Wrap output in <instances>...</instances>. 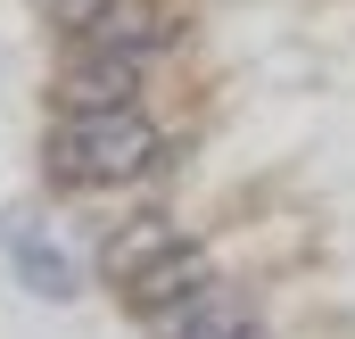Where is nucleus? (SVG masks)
I'll list each match as a JSON object with an SVG mask.
<instances>
[{
    "instance_id": "f257e3e1",
    "label": "nucleus",
    "mask_w": 355,
    "mask_h": 339,
    "mask_svg": "<svg viewBox=\"0 0 355 339\" xmlns=\"http://www.w3.org/2000/svg\"><path fill=\"white\" fill-rule=\"evenodd\" d=\"M50 182H132L166 158V133L141 116V108H91V116H67L50 133Z\"/></svg>"
},
{
    "instance_id": "6e6552de",
    "label": "nucleus",
    "mask_w": 355,
    "mask_h": 339,
    "mask_svg": "<svg viewBox=\"0 0 355 339\" xmlns=\"http://www.w3.org/2000/svg\"><path fill=\"white\" fill-rule=\"evenodd\" d=\"M232 339H265V331H257V323H240V331H232Z\"/></svg>"
},
{
    "instance_id": "7ed1b4c3",
    "label": "nucleus",
    "mask_w": 355,
    "mask_h": 339,
    "mask_svg": "<svg viewBox=\"0 0 355 339\" xmlns=\"http://www.w3.org/2000/svg\"><path fill=\"white\" fill-rule=\"evenodd\" d=\"M132 99H141V58H124V50H83V58L58 75V108H67V116L132 108Z\"/></svg>"
},
{
    "instance_id": "423d86ee",
    "label": "nucleus",
    "mask_w": 355,
    "mask_h": 339,
    "mask_svg": "<svg viewBox=\"0 0 355 339\" xmlns=\"http://www.w3.org/2000/svg\"><path fill=\"white\" fill-rule=\"evenodd\" d=\"M149 323H157V339H232L240 331V298H223V290L207 281V290H190L182 306L149 315Z\"/></svg>"
},
{
    "instance_id": "f03ea898",
    "label": "nucleus",
    "mask_w": 355,
    "mask_h": 339,
    "mask_svg": "<svg viewBox=\"0 0 355 339\" xmlns=\"http://www.w3.org/2000/svg\"><path fill=\"white\" fill-rule=\"evenodd\" d=\"M215 281V256L198 249V240H174V249H157L132 281H124V306L132 315H166V306H182L190 290H207Z\"/></svg>"
},
{
    "instance_id": "39448f33",
    "label": "nucleus",
    "mask_w": 355,
    "mask_h": 339,
    "mask_svg": "<svg viewBox=\"0 0 355 339\" xmlns=\"http://www.w3.org/2000/svg\"><path fill=\"white\" fill-rule=\"evenodd\" d=\"M8 256H17V281L33 290V298H50V306H67L83 281H75V265H67V249L33 224V215H8Z\"/></svg>"
},
{
    "instance_id": "20e7f679",
    "label": "nucleus",
    "mask_w": 355,
    "mask_h": 339,
    "mask_svg": "<svg viewBox=\"0 0 355 339\" xmlns=\"http://www.w3.org/2000/svg\"><path fill=\"white\" fill-rule=\"evenodd\" d=\"M166 33H174V17H166L157 0H99L83 25H75L83 50H124V58H149Z\"/></svg>"
},
{
    "instance_id": "0eeeda50",
    "label": "nucleus",
    "mask_w": 355,
    "mask_h": 339,
    "mask_svg": "<svg viewBox=\"0 0 355 339\" xmlns=\"http://www.w3.org/2000/svg\"><path fill=\"white\" fill-rule=\"evenodd\" d=\"M157 249H174V224H166V215H141V224H124V232L107 240V273H116V281H132Z\"/></svg>"
}]
</instances>
